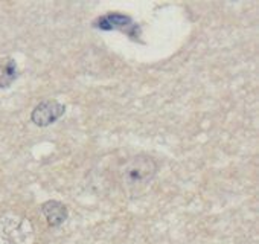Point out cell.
I'll list each match as a JSON object with an SVG mask.
<instances>
[{
  "instance_id": "6da1fadb",
  "label": "cell",
  "mask_w": 259,
  "mask_h": 244,
  "mask_svg": "<svg viewBox=\"0 0 259 244\" xmlns=\"http://www.w3.org/2000/svg\"><path fill=\"white\" fill-rule=\"evenodd\" d=\"M159 173V164L147 154L130 157L119 168V182L128 195H139L153 183Z\"/></svg>"
},
{
  "instance_id": "7a4b0ae2",
  "label": "cell",
  "mask_w": 259,
  "mask_h": 244,
  "mask_svg": "<svg viewBox=\"0 0 259 244\" xmlns=\"http://www.w3.org/2000/svg\"><path fill=\"white\" fill-rule=\"evenodd\" d=\"M32 223L16 212L0 215V244H34Z\"/></svg>"
},
{
  "instance_id": "5b68a950",
  "label": "cell",
  "mask_w": 259,
  "mask_h": 244,
  "mask_svg": "<svg viewBox=\"0 0 259 244\" xmlns=\"http://www.w3.org/2000/svg\"><path fill=\"white\" fill-rule=\"evenodd\" d=\"M41 214L45 215L48 224L51 227H60L69 217V211L66 205L57 200H49L41 205Z\"/></svg>"
},
{
  "instance_id": "8992f818",
  "label": "cell",
  "mask_w": 259,
  "mask_h": 244,
  "mask_svg": "<svg viewBox=\"0 0 259 244\" xmlns=\"http://www.w3.org/2000/svg\"><path fill=\"white\" fill-rule=\"evenodd\" d=\"M19 78V67L14 58L7 57L0 60V89H8Z\"/></svg>"
},
{
  "instance_id": "277c9868",
  "label": "cell",
  "mask_w": 259,
  "mask_h": 244,
  "mask_svg": "<svg viewBox=\"0 0 259 244\" xmlns=\"http://www.w3.org/2000/svg\"><path fill=\"white\" fill-rule=\"evenodd\" d=\"M66 113V105L57 99H46L40 102L31 113V120L37 127H49Z\"/></svg>"
},
{
  "instance_id": "3957f363",
  "label": "cell",
  "mask_w": 259,
  "mask_h": 244,
  "mask_svg": "<svg viewBox=\"0 0 259 244\" xmlns=\"http://www.w3.org/2000/svg\"><path fill=\"white\" fill-rule=\"evenodd\" d=\"M93 28L99 29V31H119L126 34L128 37H132L133 40H136L141 35V26L130 17L120 13H108L101 16L99 19H96L93 22Z\"/></svg>"
}]
</instances>
